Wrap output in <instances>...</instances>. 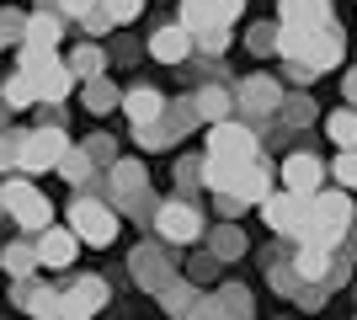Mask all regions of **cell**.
Segmentation results:
<instances>
[{"label":"cell","instance_id":"cell-1","mask_svg":"<svg viewBox=\"0 0 357 320\" xmlns=\"http://www.w3.org/2000/svg\"><path fill=\"white\" fill-rule=\"evenodd\" d=\"M347 224H352V198L347 192H320V198H310V229H304L298 245H314V251L336 257V241L347 235Z\"/></svg>","mask_w":357,"mask_h":320},{"label":"cell","instance_id":"cell-2","mask_svg":"<svg viewBox=\"0 0 357 320\" xmlns=\"http://www.w3.org/2000/svg\"><path fill=\"white\" fill-rule=\"evenodd\" d=\"M70 235L80 245H112L118 241V208L112 203H102V198H91V192H75V203H70Z\"/></svg>","mask_w":357,"mask_h":320},{"label":"cell","instance_id":"cell-3","mask_svg":"<svg viewBox=\"0 0 357 320\" xmlns=\"http://www.w3.org/2000/svg\"><path fill=\"white\" fill-rule=\"evenodd\" d=\"M0 208L11 213V219L27 229L32 241H38L43 229H54V224H48V219H54V203H48L43 192L27 182V176H11V182H0Z\"/></svg>","mask_w":357,"mask_h":320},{"label":"cell","instance_id":"cell-4","mask_svg":"<svg viewBox=\"0 0 357 320\" xmlns=\"http://www.w3.org/2000/svg\"><path fill=\"white\" fill-rule=\"evenodd\" d=\"M208 160H235V166H251V160H261V144H256V128L251 123H219V128H208Z\"/></svg>","mask_w":357,"mask_h":320},{"label":"cell","instance_id":"cell-5","mask_svg":"<svg viewBox=\"0 0 357 320\" xmlns=\"http://www.w3.org/2000/svg\"><path fill=\"white\" fill-rule=\"evenodd\" d=\"M70 155V139H64V128H32L27 139H22V176H38V171H59V160Z\"/></svg>","mask_w":357,"mask_h":320},{"label":"cell","instance_id":"cell-6","mask_svg":"<svg viewBox=\"0 0 357 320\" xmlns=\"http://www.w3.org/2000/svg\"><path fill=\"white\" fill-rule=\"evenodd\" d=\"M128 267H134V283H139V289H149L155 299H160V294L171 289V283H176V261L165 257V245H160V241H144V245H134Z\"/></svg>","mask_w":357,"mask_h":320},{"label":"cell","instance_id":"cell-7","mask_svg":"<svg viewBox=\"0 0 357 320\" xmlns=\"http://www.w3.org/2000/svg\"><path fill=\"white\" fill-rule=\"evenodd\" d=\"M155 241L160 245H192L197 235H203V213L192 208V203H160V213H155Z\"/></svg>","mask_w":357,"mask_h":320},{"label":"cell","instance_id":"cell-8","mask_svg":"<svg viewBox=\"0 0 357 320\" xmlns=\"http://www.w3.org/2000/svg\"><path fill=\"white\" fill-rule=\"evenodd\" d=\"M245 11V6H235V0H213V6H203V0H187L181 6V27L192 32V43H203V38H219V32H229V22Z\"/></svg>","mask_w":357,"mask_h":320},{"label":"cell","instance_id":"cell-9","mask_svg":"<svg viewBox=\"0 0 357 320\" xmlns=\"http://www.w3.org/2000/svg\"><path fill=\"white\" fill-rule=\"evenodd\" d=\"M197 123V112H192V96H181V102H171L165 107V118L155 123V128H134V139L144 144V150H165V144H176L187 128Z\"/></svg>","mask_w":357,"mask_h":320},{"label":"cell","instance_id":"cell-10","mask_svg":"<svg viewBox=\"0 0 357 320\" xmlns=\"http://www.w3.org/2000/svg\"><path fill=\"white\" fill-rule=\"evenodd\" d=\"M102 305H107V283H102V277H91V273L59 289V320H91Z\"/></svg>","mask_w":357,"mask_h":320},{"label":"cell","instance_id":"cell-11","mask_svg":"<svg viewBox=\"0 0 357 320\" xmlns=\"http://www.w3.org/2000/svg\"><path fill=\"white\" fill-rule=\"evenodd\" d=\"M283 86L272 75H245L240 80V91H235V107H245L251 118H272V112H283Z\"/></svg>","mask_w":357,"mask_h":320},{"label":"cell","instance_id":"cell-12","mask_svg":"<svg viewBox=\"0 0 357 320\" xmlns=\"http://www.w3.org/2000/svg\"><path fill=\"white\" fill-rule=\"evenodd\" d=\"M261 213H267V224L278 235H294V241H304V229H310V203L294 198V192H272L261 203Z\"/></svg>","mask_w":357,"mask_h":320},{"label":"cell","instance_id":"cell-13","mask_svg":"<svg viewBox=\"0 0 357 320\" xmlns=\"http://www.w3.org/2000/svg\"><path fill=\"white\" fill-rule=\"evenodd\" d=\"M320 182H326V166H320L314 155L298 150V155H288V160H283V192H294V198L310 203V198H320V192H326Z\"/></svg>","mask_w":357,"mask_h":320},{"label":"cell","instance_id":"cell-14","mask_svg":"<svg viewBox=\"0 0 357 320\" xmlns=\"http://www.w3.org/2000/svg\"><path fill=\"white\" fill-rule=\"evenodd\" d=\"M149 192V176L139 160H118V166L107 171V198H112V208H128V203H139Z\"/></svg>","mask_w":357,"mask_h":320},{"label":"cell","instance_id":"cell-15","mask_svg":"<svg viewBox=\"0 0 357 320\" xmlns=\"http://www.w3.org/2000/svg\"><path fill=\"white\" fill-rule=\"evenodd\" d=\"M11 299H16V310H27L32 320H59V289L54 283H16L11 289Z\"/></svg>","mask_w":357,"mask_h":320},{"label":"cell","instance_id":"cell-16","mask_svg":"<svg viewBox=\"0 0 357 320\" xmlns=\"http://www.w3.org/2000/svg\"><path fill=\"white\" fill-rule=\"evenodd\" d=\"M165 107H171V96H160L155 86H134V91L123 96V112L134 118V128H155L165 118Z\"/></svg>","mask_w":357,"mask_h":320},{"label":"cell","instance_id":"cell-17","mask_svg":"<svg viewBox=\"0 0 357 320\" xmlns=\"http://www.w3.org/2000/svg\"><path fill=\"white\" fill-rule=\"evenodd\" d=\"M149 54L160 64H181L187 54H192V32L181 27V22H171V27H160L155 38H149Z\"/></svg>","mask_w":357,"mask_h":320},{"label":"cell","instance_id":"cell-18","mask_svg":"<svg viewBox=\"0 0 357 320\" xmlns=\"http://www.w3.org/2000/svg\"><path fill=\"white\" fill-rule=\"evenodd\" d=\"M283 11V27H294V32H326V27H336L331 22V6H320V0H304V6H278Z\"/></svg>","mask_w":357,"mask_h":320},{"label":"cell","instance_id":"cell-19","mask_svg":"<svg viewBox=\"0 0 357 320\" xmlns=\"http://www.w3.org/2000/svg\"><path fill=\"white\" fill-rule=\"evenodd\" d=\"M32 86H38V102H48V107H59L64 96L75 91V75H70V64H48V70H38V75H27Z\"/></svg>","mask_w":357,"mask_h":320},{"label":"cell","instance_id":"cell-20","mask_svg":"<svg viewBox=\"0 0 357 320\" xmlns=\"http://www.w3.org/2000/svg\"><path fill=\"white\" fill-rule=\"evenodd\" d=\"M32 245H38V261H43V267H70V261H75V245H80V241H75L70 229L54 224V229H43Z\"/></svg>","mask_w":357,"mask_h":320},{"label":"cell","instance_id":"cell-21","mask_svg":"<svg viewBox=\"0 0 357 320\" xmlns=\"http://www.w3.org/2000/svg\"><path fill=\"white\" fill-rule=\"evenodd\" d=\"M0 267H6V273H11L16 283H32L43 261H38V245H32V241H11L6 251H0Z\"/></svg>","mask_w":357,"mask_h":320},{"label":"cell","instance_id":"cell-22","mask_svg":"<svg viewBox=\"0 0 357 320\" xmlns=\"http://www.w3.org/2000/svg\"><path fill=\"white\" fill-rule=\"evenodd\" d=\"M229 198H235L240 208H251V203H267V198H272V171L261 166V160H256V166H245V176L235 182V192H229Z\"/></svg>","mask_w":357,"mask_h":320},{"label":"cell","instance_id":"cell-23","mask_svg":"<svg viewBox=\"0 0 357 320\" xmlns=\"http://www.w3.org/2000/svg\"><path fill=\"white\" fill-rule=\"evenodd\" d=\"M229 107H235V96L224 91V86H203V91H192V112H197V118H208V128L229 123Z\"/></svg>","mask_w":357,"mask_h":320},{"label":"cell","instance_id":"cell-24","mask_svg":"<svg viewBox=\"0 0 357 320\" xmlns=\"http://www.w3.org/2000/svg\"><path fill=\"white\" fill-rule=\"evenodd\" d=\"M59 171H64V182H75V192H86V187L96 182V160L86 155V144H70V155L59 160Z\"/></svg>","mask_w":357,"mask_h":320},{"label":"cell","instance_id":"cell-25","mask_svg":"<svg viewBox=\"0 0 357 320\" xmlns=\"http://www.w3.org/2000/svg\"><path fill=\"white\" fill-rule=\"evenodd\" d=\"M64 64H70V75H75V80H86V86H91V80H102L107 54H102L96 43H80V48H75V54H70Z\"/></svg>","mask_w":357,"mask_h":320},{"label":"cell","instance_id":"cell-26","mask_svg":"<svg viewBox=\"0 0 357 320\" xmlns=\"http://www.w3.org/2000/svg\"><path fill=\"white\" fill-rule=\"evenodd\" d=\"M54 43H59V6L27 16V43H22V48H54Z\"/></svg>","mask_w":357,"mask_h":320},{"label":"cell","instance_id":"cell-27","mask_svg":"<svg viewBox=\"0 0 357 320\" xmlns=\"http://www.w3.org/2000/svg\"><path fill=\"white\" fill-rule=\"evenodd\" d=\"M197 299H203V294H197V283H192V277H176V283H171V289L160 294V305L171 310L176 320H187V315H192V310H197Z\"/></svg>","mask_w":357,"mask_h":320},{"label":"cell","instance_id":"cell-28","mask_svg":"<svg viewBox=\"0 0 357 320\" xmlns=\"http://www.w3.org/2000/svg\"><path fill=\"white\" fill-rule=\"evenodd\" d=\"M213 299H219V320H251V289H240V283H224Z\"/></svg>","mask_w":357,"mask_h":320},{"label":"cell","instance_id":"cell-29","mask_svg":"<svg viewBox=\"0 0 357 320\" xmlns=\"http://www.w3.org/2000/svg\"><path fill=\"white\" fill-rule=\"evenodd\" d=\"M0 102H6V112H16V107H32V102H38V86H32V80L16 70V75L0 86Z\"/></svg>","mask_w":357,"mask_h":320},{"label":"cell","instance_id":"cell-30","mask_svg":"<svg viewBox=\"0 0 357 320\" xmlns=\"http://www.w3.org/2000/svg\"><path fill=\"white\" fill-rule=\"evenodd\" d=\"M326 134L342 144V155H352L357 150V112H331V118H326Z\"/></svg>","mask_w":357,"mask_h":320},{"label":"cell","instance_id":"cell-31","mask_svg":"<svg viewBox=\"0 0 357 320\" xmlns=\"http://www.w3.org/2000/svg\"><path fill=\"white\" fill-rule=\"evenodd\" d=\"M245 251V241H240V229L235 224H219L208 235V257H219V261H229V257H240Z\"/></svg>","mask_w":357,"mask_h":320},{"label":"cell","instance_id":"cell-32","mask_svg":"<svg viewBox=\"0 0 357 320\" xmlns=\"http://www.w3.org/2000/svg\"><path fill=\"white\" fill-rule=\"evenodd\" d=\"M80 96H86V107H91V112H112V107L123 102V91L112 86V80H91V86H86Z\"/></svg>","mask_w":357,"mask_h":320},{"label":"cell","instance_id":"cell-33","mask_svg":"<svg viewBox=\"0 0 357 320\" xmlns=\"http://www.w3.org/2000/svg\"><path fill=\"white\" fill-rule=\"evenodd\" d=\"M86 155L96 160V166H107V171L118 166V144H112V134H91L86 139Z\"/></svg>","mask_w":357,"mask_h":320},{"label":"cell","instance_id":"cell-34","mask_svg":"<svg viewBox=\"0 0 357 320\" xmlns=\"http://www.w3.org/2000/svg\"><path fill=\"white\" fill-rule=\"evenodd\" d=\"M0 43H27V16L22 11H0Z\"/></svg>","mask_w":357,"mask_h":320},{"label":"cell","instance_id":"cell-35","mask_svg":"<svg viewBox=\"0 0 357 320\" xmlns=\"http://www.w3.org/2000/svg\"><path fill=\"white\" fill-rule=\"evenodd\" d=\"M22 139H27V134H16V128H6V134H0V171L22 166Z\"/></svg>","mask_w":357,"mask_h":320},{"label":"cell","instance_id":"cell-36","mask_svg":"<svg viewBox=\"0 0 357 320\" xmlns=\"http://www.w3.org/2000/svg\"><path fill=\"white\" fill-rule=\"evenodd\" d=\"M48 64H59L54 48H22V75H38V70H48Z\"/></svg>","mask_w":357,"mask_h":320},{"label":"cell","instance_id":"cell-37","mask_svg":"<svg viewBox=\"0 0 357 320\" xmlns=\"http://www.w3.org/2000/svg\"><path fill=\"white\" fill-rule=\"evenodd\" d=\"M213 273H219V257H208V251H203V257H192V261H187V277H192L197 289H203V283H213Z\"/></svg>","mask_w":357,"mask_h":320},{"label":"cell","instance_id":"cell-38","mask_svg":"<svg viewBox=\"0 0 357 320\" xmlns=\"http://www.w3.org/2000/svg\"><path fill=\"white\" fill-rule=\"evenodd\" d=\"M331 176L342 187H357V150L352 155H336V166H331Z\"/></svg>","mask_w":357,"mask_h":320},{"label":"cell","instance_id":"cell-39","mask_svg":"<svg viewBox=\"0 0 357 320\" xmlns=\"http://www.w3.org/2000/svg\"><path fill=\"white\" fill-rule=\"evenodd\" d=\"M176 176H181V187H203V182H197V176H203V160H197V155H187V160L176 166Z\"/></svg>","mask_w":357,"mask_h":320},{"label":"cell","instance_id":"cell-40","mask_svg":"<svg viewBox=\"0 0 357 320\" xmlns=\"http://www.w3.org/2000/svg\"><path fill=\"white\" fill-rule=\"evenodd\" d=\"M245 43H251V48H278V27H251Z\"/></svg>","mask_w":357,"mask_h":320},{"label":"cell","instance_id":"cell-41","mask_svg":"<svg viewBox=\"0 0 357 320\" xmlns=\"http://www.w3.org/2000/svg\"><path fill=\"white\" fill-rule=\"evenodd\" d=\"M187 320H219V299H213V294H208V299H197V310Z\"/></svg>","mask_w":357,"mask_h":320},{"label":"cell","instance_id":"cell-42","mask_svg":"<svg viewBox=\"0 0 357 320\" xmlns=\"http://www.w3.org/2000/svg\"><path fill=\"white\" fill-rule=\"evenodd\" d=\"M283 112H288L294 123H304V118H310V102H304V96H288V102H283Z\"/></svg>","mask_w":357,"mask_h":320},{"label":"cell","instance_id":"cell-43","mask_svg":"<svg viewBox=\"0 0 357 320\" xmlns=\"http://www.w3.org/2000/svg\"><path fill=\"white\" fill-rule=\"evenodd\" d=\"M347 96H352V102H357V70H352V80H347Z\"/></svg>","mask_w":357,"mask_h":320},{"label":"cell","instance_id":"cell-44","mask_svg":"<svg viewBox=\"0 0 357 320\" xmlns=\"http://www.w3.org/2000/svg\"><path fill=\"white\" fill-rule=\"evenodd\" d=\"M0 134H6V102H0Z\"/></svg>","mask_w":357,"mask_h":320},{"label":"cell","instance_id":"cell-45","mask_svg":"<svg viewBox=\"0 0 357 320\" xmlns=\"http://www.w3.org/2000/svg\"><path fill=\"white\" fill-rule=\"evenodd\" d=\"M0 48H6V43H0Z\"/></svg>","mask_w":357,"mask_h":320},{"label":"cell","instance_id":"cell-46","mask_svg":"<svg viewBox=\"0 0 357 320\" xmlns=\"http://www.w3.org/2000/svg\"><path fill=\"white\" fill-rule=\"evenodd\" d=\"M0 213H6V208H0Z\"/></svg>","mask_w":357,"mask_h":320}]
</instances>
